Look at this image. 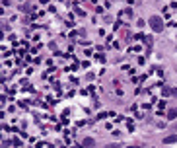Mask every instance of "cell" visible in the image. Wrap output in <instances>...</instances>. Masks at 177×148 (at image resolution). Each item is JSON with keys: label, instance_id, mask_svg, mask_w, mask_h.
Wrapping results in <instances>:
<instances>
[{"label": "cell", "instance_id": "obj_1", "mask_svg": "<svg viewBox=\"0 0 177 148\" xmlns=\"http://www.w3.org/2000/svg\"><path fill=\"white\" fill-rule=\"evenodd\" d=\"M148 23H150L152 31H156V33H160V31H163V20L160 18V16H152V18L148 20Z\"/></svg>", "mask_w": 177, "mask_h": 148}, {"label": "cell", "instance_id": "obj_2", "mask_svg": "<svg viewBox=\"0 0 177 148\" xmlns=\"http://www.w3.org/2000/svg\"><path fill=\"white\" fill-rule=\"evenodd\" d=\"M175 117H177V107H171L169 111H167V119H169V121H173Z\"/></svg>", "mask_w": 177, "mask_h": 148}, {"label": "cell", "instance_id": "obj_3", "mask_svg": "<svg viewBox=\"0 0 177 148\" xmlns=\"http://www.w3.org/2000/svg\"><path fill=\"white\" fill-rule=\"evenodd\" d=\"M163 142H166V144H171V142H177V134H169V137H166V138H163Z\"/></svg>", "mask_w": 177, "mask_h": 148}, {"label": "cell", "instance_id": "obj_4", "mask_svg": "<svg viewBox=\"0 0 177 148\" xmlns=\"http://www.w3.org/2000/svg\"><path fill=\"white\" fill-rule=\"evenodd\" d=\"M93 144H96L93 138H84V146H93Z\"/></svg>", "mask_w": 177, "mask_h": 148}, {"label": "cell", "instance_id": "obj_5", "mask_svg": "<svg viewBox=\"0 0 177 148\" xmlns=\"http://www.w3.org/2000/svg\"><path fill=\"white\" fill-rule=\"evenodd\" d=\"M162 94H163V96H171V88L163 86V88H162Z\"/></svg>", "mask_w": 177, "mask_h": 148}, {"label": "cell", "instance_id": "obj_6", "mask_svg": "<svg viewBox=\"0 0 177 148\" xmlns=\"http://www.w3.org/2000/svg\"><path fill=\"white\" fill-rule=\"evenodd\" d=\"M105 148H121V146H119V144H107Z\"/></svg>", "mask_w": 177, "mask_h": 148}, {"label": "cell", "instance_id": "obj_7", "mask_svg": "<svg viewBox=\"0 0 177 148\" xmlns=\"http://www.w3.org/2000/svg\"><path fill=\"white\" fill-rule=\"evenodd\" d=\"M171 96H175V97H177V88H173V90H171Z\"/></svg>", "mask_w": 177, "mask_h": 148}]
</instances>
